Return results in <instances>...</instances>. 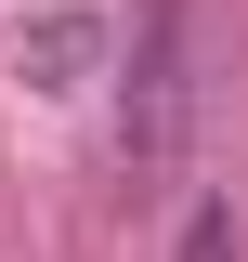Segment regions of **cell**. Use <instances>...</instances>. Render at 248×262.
<instances>
[{"mask_svg":"<svg viewBox=\"0 0 248 262\" xmlns=\"http://www.w3.org/2000/svg\"><path fill=\"white\" fill-rule=\"evenodd\" d=\"M170 262H248V249H235V210H222V196H196L183 236H170Z\"/></svg>","mask_w":248,"mask_h":262,"instance_id":"cell-2","label":"cell"},{"mask_svg":"<svg viewBox=\"0 0 248 262\" xmlns=\"http://www.w3.org/2000/svg\"><path fill=\"white\" fill-rule=\"evenodd\" d=\"M183 118H196L183 0H144V39H131V170H170V158H183Z\"/></svg>","mask_w":248,"mask_h":262,"instance_id":"cell-1","label":"cell"}]
</instances>
